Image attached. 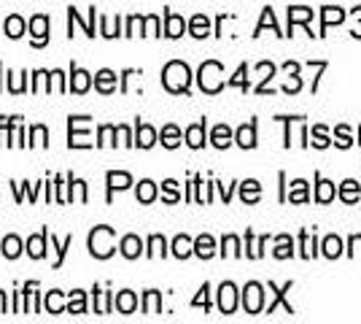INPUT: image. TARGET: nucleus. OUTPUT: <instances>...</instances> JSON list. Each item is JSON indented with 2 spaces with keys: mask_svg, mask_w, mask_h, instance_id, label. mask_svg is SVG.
I'll return each instance as SVG.
<instances>
[{
  "mask_svg": "<svg viewBox=\"0 0 361 324\" xmlns=\"http://www.w3.org/2000/svg\"><path fill=\"white\" fill-rule=\"evenodd\" d=\"M165 87L170 92H186L189 90V68L183 65V62H170L165 68Z\"/></svg>",
  "mask_w": 361,
  "mask_h": 324,
  "instance_id": "obj_1",
  "label": "nucleus"
},
{
  "mask_svg": "<svg viewBox=\"0 0 361 324\" xmlns=\"http://www.w3.org/2000/svg\"><path fill=\"white\" fill-rule=\"evenodd\" d=\"M262 303H264V292H262V284L251 281L245 289H243V306L248 313H259L262 311Z\"/></svg>",
  "mask_w": 361,
  "mask_h": 324,
  "instance_id": "obj_2",
  "label": "nucleus"
},
{
  "mask_svg": "<svg viewBox=\"0 0 361 324\" xmlns=\"http://www.w3.org/2000/svg\"><path fill=\"white\" fill-rule=\"evenodd\" d=\"M235 306H238L235 287H232V284H221V289H219V308L224 311V313H232Z\"/></svg>",
  "mask_w": 361,
  "mask_h": 324,
  "instance_id": "obj_3",
  "label": "nucleus"
},
{
  "mask_svg": "<svg viewBox=\"0 0 361 324\" xmlns=\"http://www.w3.org/2000/svg\"><path fill=\"white\" fill-rule=\"evenodd\" d=\"M238 143H240L243 149H254V146H256V127H254V122L243 124L240 130H238Z\"/></svg>",
  "mask_w": 361,
  "mask_h": 324,
  "instance_id": "obj_4",
  "label": "nucleus"
},
{
  "mask_svg": "<svg viewBox=\"0 0 361 324\" xmlns=\"http://www.w3.org/2000/svg\"><path fill=\"white\" fill-rule=\"evenodd\" d=\"M186 140H189L192 149H200L205 143V122H197L195 127H189L186 130Z\"/></svg>",
  "mask_w": 361,
  "mask_h": 324,
  "instance_id": "obj_5",
  "label": "nucleus"
},
{
  "mask_svg": "<svg viewBox=\"0 0 361 324\" xmlns=\"http://www.w3.org/2000/svg\"><path fill=\"white\" fill-rule=\"evenodd\" d=\"M133 184V176L130 173H108V198L114 189H124V186Z\"/></svg>",
  "mask_w": 361,
  "mask_h": 324,
  "instance_id": "obj_6",
  "label": "nucleus"
},
{
  "mask_svg": "<svg viewBox=\"0 0 361 324\" xmlns=\"http://www.w3.org/2000/svg\"><path fill=\"white\" fill-rule=\"evenodd\" d=\"M140 246H143V244L137 241L135 235H127V238L121 241V254H124L127 260H135L137 254H140Z\"/></svg>",
  "mask_w": 361,
  "mask_h": 324,
  "instance_id": "obj_7",
  "label": "nucleus"
},
{
  "mask_svg": "<svg viewBox=\"0 0 361 324\" xmlns=\"http://www.w3.org/2000/svg\"><path fill=\"white\" fill-rule=\"evenodd\" d=\"M195 251L202 257V260H208L213 257V238L211 235H202V238H197L195 241Z\"/></svg>",
  "mask_w": 361,
  "mask_h": 324,
  "instance_id": "obj_8",
  "label": "nucleus"
},
{
  "mask_svg": "<svg viewBox=\"0 0 361 324\" xmlns=\"http://www.w3.org/2000/svg\"><path fill=\"white\" fill-rule=\"evenodd\" d=\"M337 195V189H334V184L331 181H318V189H316V200L321 203H329L331 198Z\"/></svg>",
  "mask_w": 361,
  "mask_h": 324,
  "instance_id": "obj_9",
  "label": "nucleus"
},
{
  "mask_svg": "<svg viewBox=\"0 0 361 324\" xmlns=\"http://www.w3.org/2000/svg\"><path fill=\"white\" fill-rule=\"evenodd\" d=\"M229 138H232V133H229V127H226V124H219V127L213 130V143H216L219 149L229 146Z\"/></svg>",
  "mask_w": 361,
  "mask_h": 324,
  "instance_id": "obj_10",
  "label": "nucleus"
},
{
  "mask_svg": "<svg viewBox=\"0 0 361 324\" xmlns=\"http://www.w3.org/2000/svg\"><path fill=\"white\" fill-rule=\"evenodd\" d=\"M25 32V22L19 19V16H8L6 19V35H11V38H19Z\"/></svg>",
  "mask_w": 361,
  "mask_h": 324,
  "instance_id": "obj_11",
  "label": "nucleus"
},
{
  "mask_svg": "<svg viewBox=\"0 0 361 324\" xmlns=\"http://www.w3.org/2000/svg\"><path fill=\"white\" fill-rule=\"evenodd\" d=\"M30 25L35 28V44H38V47L46 44V25H49V19H46V16H35Z\"/></svg>",
  "mask_w": 361,
  "mask_h": 324,
  "instance_id": "obj_12",
  "label": "nucleus"
},
{
  "mask_svg": "<svg viewBox=\"0 0 361 324\" xmlns=\"http://www.w3.org/2000/svg\"><path fill=\"white\" fill-rule=\"evenodd\" d=\"M192 246H195V244H192L186 235H178L176 244H173V251H176V257H189V254H192Z\"/></svg>",
  "mask_w": 361,
  "mask_h": 324,
  "instance_id": "obj_13",
  "label": "nucleus"
},
{
  "mask_svg": "<svg viewBox=\"0 0 361 324\" xmlns=\"http://www.w3.org/2000/svg\"><path fill=\"white\" fill-rule=\"evenodd\" d=\"M116 81V73H111V71H100L97 76H94V84H97V90H103V92H111V84Z\"/></svg>",
  "mask_w": 361,
  "mask_h": 324,
  "instance_id": "obj_14",
  "label": "nucleus"
},
{
  "mask_svg": "<svg viewBox=\"0 0 361 324\" xmlns=\"http://www.w3.org/2000/svg\"><path fill=\"white\" fill-rule=\"evenodd\" d=\"M154 195H157V186H154V181H140V186H137V200L151 203V200H154Z\"/></svg>",
  "mask_w": 361,
  "mask_h": 324,
  "instance_id": "obj_15",
  "label": "nucleus"
},
{
  "mask_svg": "<svg viewBox=\"0 0 361 324\" xmlns=\"http://www.w3.org/2000/svg\"><path fill=\"white\" fill-rule=\"evenodd\" d=\"M288 200L291 203L307 200V184H305V181H294V184H291V195H288Z\"/></svg>",
  "mask_w": 361,
  "mask_h": 324,
  "instance_id": "obj_16",
  "label": "nucleus"
},
{
  "mask_svg": "<svg viewBox=\"0 0 361 324\" xmlns=\"http://www.w3.org/2000/svg\"><path fill=\"white\" fill-rule=\"evenodd\" d=\"M154 138H157V133H154L151 127H146V124L137 127V143H140L143 149H149L151 143H154Z\"/></svg>",
  "mask_w": 361,
  "mask_h": 324,
  "instance_id": "obj_17",
  "label": "nucleus"
},
{
  "mask_svg": "<svg viewBox=\"0 0 361 324\" xmlns=\"http://www.w3.org/2000/svg\"><path fill=\"white\" fill-rule=\"evenodd\" d=\"M340 251H343V241L334 238V235H329V238L324 241V254H326V257H337Z\"/></svg>",
  "mask_w": 361,
  "mask_h": 324,
  "instance_id": "obj_18",
  "label": "nucleus"
},
{
  "mask_svg": "<svg viewBox=\"0 0 361 324\" xmlns=\"http://www.w3.org/2000/svg\"><path fill=\"white\" fill-rule=\"evenodd\" d=\"M3 254H6L8 260H14L16 254H19V238H16V235H8V238L3 241Z\"/></svg>",
  "mask_w": 361,
  "mask_h": 324,
  "instance_id": "obj_19",
  "label": "nucleus"
},
{
  "mask_svg": "<svg viewBox=\"0 0 361 324\" xmlns=\"http://www.w3.org/2000/svg\"><path fill=\"white\" fill-rule=\"evenodd\" d=\"M243 200L245 203L259 200V181H245L243 184Z\"/></svg>",
  "mask_w": 361,
  "mask_h": 324,
  "instance_id": "obj_20",
  "label": "nucleus"
},
{
  "mask_svg": "<svg viewBox=\"0 0 361 324\" xmlns=\"http://www.w3.org/2000/svg\"><path fill=\"white\" fill-rule=\"evenodd\" d=\"M340 195H343V200L345 203H353L356 198H359V184H356V181H345L343 189H340Z\"/></svg>",
  "mask_w": 361,
  "mask_h": 324,
  "instance_id": "obj_21",
  "label": "nucleus"
},
{
  "mask_svg": "<svg viewBox=\"0 0 361 324\" xmlns=\"http://www.w3.org/2000/svg\"><path fill=\"white\" fill-rule=\"evenodd\" d=\"M178 136H180V133L173 127V124H170V127H165V130H162V143L173 149V146H178Z\"/></svg>",
  "mask_w": 361,
  "mask_h": 324,
  "instance_id": "obj_22",
  "label": "nucleus"
},
{
  "mask_svg": "<svg viewBox=\"0 0 361 324\" xmlns=\"http://www.w3.org/2000/svg\"><path fill=\"white\" fill-rule=\"evenodd\" d=\"M73 76H75V84H73L75 92H87V87H90V73L75 71V68H73Z\"/></svg>",
  "mask_w": 361,
  "mask_h": 324,
  "instance_id": "obj_23",
  "label": "nucleus"
},
{
  "mask_svg": "<svg viewBox=\"0 0 361 324\" xmlns=\"http://www.w3.org/2000/svg\"><path fill=\"white\" fill-rule=\"evenodd\" d=\"M192 32H195L197 38L208 35V19H205V16H195V19H192Z\"/></svg>",
  "mask_w": 361,
  "mask_h": 324,
  "instance_id": "obj_24",
  "label": "nucleus"
},
{
  "mask_svg": "<svg viewBox=\"0 0 361 324\" xmlns=\"http://www.w3.org/2000/svg\"><path fill=\"white\" fill-rule=\"evenodd\" d=\"M116 303H119V308L124 311V313H130V311L135 308V294H133V292H121Z\"/></svg>",
  "mask_w": 361,
  "mask_h": 324,
  "instance_id": "obj_25",
  "label": "nucleus"
},
{
  "mask_svg": "<svg viewBox=\"0 0 361 324\" xmlns=\"http://www.w3.org/2000/svg\"><path fill=\"white\" fill-rule=\"evenodd\" d=\"M167 22H170V28H167V35H180L183 32V19H178V16H173V14H167Z\"/></svg>",
  "mask_w": 361,
  "mask_h": 324,
  "instance_id": "obj_26",
  "label": "nucleus"
},
{
  "mask_svg": "<svg viewBox=\"0 0 361 324\" xmlns=\"http://www.w3.org/2000/svg\"><path fill=\"white\" fill-rule=\"evenodd\" d=\"M278 244H281V248L275 251V257H281V260H283V257H291V254H294V251H291V238H286V235H283Z\"/></svg>",
  "mask_w": 361,
  "mask_h": 324,
  "instance_id": "obj_27",
  "label": "nucleus"
},
{
  "mask_svg": "<svg viewBox=\"0 0 361 324\" xmlns=\"http://www.w3.org/2000/svg\"><path fill=\"white\" fill-rule=\"evenodd\" d=\"M326 14H324V22L331 25V22H343V11L340 8H324Z\"/></svg>",
  "mask_w": 361,
  "mask_h": 324,
  "instance_id": "obj_28",
  "label": "nucleus"
},
{
  "mask_svg": "<svg viewBox=\"0 0 361 324\" xmlns=\"http://www.w3.org/2000/svg\"><path fill=\"white\" fill-rule=\"evenodd\" d=\"M224 251L226 254H229V251H232V254H240V251H238V238H235V235H229V238H224Z\"/></svg>",
  "mask_w": 361,
  "mask_h": 324,
  "instance_id": "obj_29",
  "label": "nucleus"
},
{
  "mask_svg": "<svg viewBox=\"0 0 361 324\" xmlns=\"http://www.w3.org/2000/svg\"><path fill=\"white\" fill-rule=\"evenodd\" d=\"M313 143H316V146H326V143H329V140H326V136H324V127H318V130H313Z\"/></svg>",
  "mask_w": 361,
  "mask_h": 324,
  "instance_id": "obj_30",
  "label": "nucleus"
},
{
  "mask_svg": "<svg viewBox=\"0 0 361 324\" xmlns=\"http://www.w3.org/2000/svg\"><path fill=\"white\" fill-rule=\"evenodd\" d=\"M340 146H350V136L345 127H340Z\"/></svg>",
  "mask_w": 361,
  "mask_h": 324,
  "instance_id": "obj_31",
  "label": "nucleus"
}]
</instances>
